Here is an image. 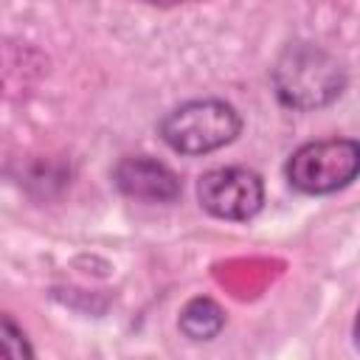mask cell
I'll list each match as a JSON object with an SVG mask.
<instances>
[{
	"label": "cell",
	"mask_w": 360,
	"mask_h": 360,
	"mask_svg": "<svg viewBox=\"0 0 360 360\" xmlns=\"http://www.w3.org/2000/svg\"><path fill=\"white\" fill-rule=\"evenodd\" d=\"M0 357H34L25 332L3 312H0Z\"/></svg>",
	"instance_id": "7"
},
{
	"label": "cell",
	"mask_w": 360,
	"mask_h": 360,
	"mask_svg": "<svg viewBox=\"0 0 360 360\" xmlns=\"http://www.w3.org/2000/svg\"><path fill=\"white\" fill-rule=\"evenodd\" d=\"M360 169V146L352 138L309 141L287 160V180L301 194H332L346 188Z\"/></svg>",
	"instance_id": "3"
},
{
	"label": "cell",
	"mask_w": 360,
	"mask_h": 360,
	"mask_svg": "<svg viewBox=\"0 0 360 360\" xmlns=\"http://www.w3.org/2000/svg\"><path fill=\"white\" fill-rule=\"evenodd\" d=\"M146 3H155V6H177V3H197V0H146Z\"/></svg>",
	"instance_id": "8"
},
{
	"label": "cell",
	"mask_w": 360,
	"mask_h": 360,
	"mask_svg": "<svg viewBox=\"0 0 360 360\" xmlns=\"http://www.w3.org/2000/svg\"><path fill=\"white\" fill-rule=\"evenodd\" d=\"M197 200L217 219L245 222L259 214L264 202V183L245 166H222L200 177Z\"/></svg>",
	"instance_id": "4"
},
{
	"label": "cell",
	"mask_w": 360,
	"mask_h": 360,
	"mask_svg": "<svg viewBox=\"0 0 360 360\" xmlns=\"http://www.w3.org/2000/svg\"><path fill=\"white\" fill-rule=\"evenodd\" d=\"M177 323L188 340H214L225 326V312L214 298L197 295L180 309Z\"/></svg>",
	"instance_id": "6"
},
{
	"label": "cell",
	"mask_w": 360,
	"mask_h": 360,
	"mask_svg": "<svg viewBox=\"0 0 360 360\" xmlns=\"http://www.w3.org/2000/svg\"><path fill=\"white\" fill-rule=\"evenodd\" d=\"M273 87L284 107L318 110L332 104L346 87L343 65L312 42L287 45L273 68Z\"/></svg>",
	"instance_id": "1"
},
{
	"label": "cell",
	"mask_w": 360,
	"mask_h": 360,
	"mask_svg": "<svg viewBox=\"0 0 360 360\" xmlns=\"http://www.w3.org/2000/svg\"><path fill=\"white\" fill-rule=\"evenodd\" d=\"M242 132L239 112L219 98H197L174 107L160 121V138L180 155H208Z\"/></svg>",
	"instance_id": "2"
},
{
	"label": "cell",
	"mask_w": 360,
	"mask_h": 360,
	"mask_svg": "<svg viewBox=\"0 0 360 360\" xmlns=\"http://www.w3.org/2000/svg\"><path fill=\"white\" fill-rule=\"evenodd\" d=\"M112 180L118 186L121 194L132 197V200H143V202H174L180 197V180L177 174L146 155H135V158H124L115 172Z\"/></svg>",
	"instance_id": "5"
}]
</instances>
